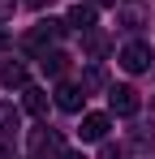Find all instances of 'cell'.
Instances as JSON below:
<instances>
[{"instance_id":"1","label":"cell","mask_w":155,"mask_h":159,"mask_svg":"<svg viewBox=\"0 0 155 159\" xmlns=\"http://www.w3.org/2000/svg\"><path fill=\"white\" fill-rule=\"evenodd\" d=\"M65 30H69L65 22H52V17H48V22H35V26L22 34V48H26V52H35V56H43V52H52V43H56Z\"/></svg>"},{"instance_id":"2","label":"cell","mask_w":155,"mask_h":159,"mask_svg":"<svg viewBox=\"0 0 155 159\" xmlns=\"http://www.w3.org/2000/svg\"><path fill=\"white\" fill-rule=\"evenodd\" d=\"M30 155H35V159H60V155H65L60 133H56V129H35V133H30Z\"/></svg>"},{"instance_id":"3","label":"cell","mask_w":155,"mask_h":159,"mask_svg":"<svg viewBox=\"0 0 155 159\" xmlns=\"http://www.w3.org/2000/svg\"><path fill=\"white\" fill-rule=\"evenodd\" d=\"M116 60H121V69H125V73H142V69H151V48H147V43H138V39H134V43H125V48H121V56H116Z\"/></svg>"},{"instance_id":"4","label":"cell","mask_w":155,"mask_h":159,"mask_svg":"<svg viewBox=\"0 0 155 159\" xmlns=\"http://www.w3.org/2000/svg\"><path fill=\"white\" fill-rule=\"evenodd\" d=\"M138 103H142V99H138L134 86H112V90H108V112H112V116H134Z\"/></svg>"},{"instance_id":"5","label":"cell","mask_w":155,"mask_h":159,"mask_svg":"<svg viewBox=\"0 0 155 159\" xmlns=\"http://www.w3.org/2000/svg\"><path fill=\"white\" fill-rule=\"evenodd\" d=\"M82 103H86V90L82 86H73V82H60L56 86V107L60 112H82Z\"/></svg>"},{"instance_id":"6","label":"cell","mask_w":155,"mask_h":159,"mask_svg":"<svg viewBox=\"0 0 155 159\" xmlns=\"http://www.w3.org/2000/svg\"><path fill=\"white\" fill-rule=\"evenodd\" d=\"M78 133H82V142H103V138H108V116H103V112H86Z\"/></svg>"},{"instance_id":"7","label":"cell","mask_w":155,"mask_h":159,"mask_svg":"<svg viewBox=\"0 0 155 159\" xmlns=\"http://www.w3.org/2000/svg\"><path fill=\"white\" fill-rule=\"evenodd\" d=\"M65 26H69V30H82V34L95 30V4H73L69 17H65Z\"/></svg>"},{"instance_id":"8","label":"cell","mask_w":155,"mask_h":159,"mask_svg":"<svg viewBox=\"0 0 155 159\" xmlns=\"http://www.w3.org/2000/svg\"><path fill=\"white\" fill-rule=\"evenodd\" d=\"M0 82H4L9 90H26V86H30V73H26L22 60H9V65H4V73H0Z\"/></svg>"},{"instance_id":"9","label":"cell","mask_w":155,"mask_h":159,"mask_svg":"<svg viewBox=\"0 0 155 159\" xmlns=\"http://www.w3.org/2000/svg\"><path fill=\"white\" fill-rule=\"evenodd\" d=\"M22 107L30 112V116H43V112H48V90H39V86H26V90H22Z\"/></svg>"},{"instance_id":"10","label":"cell","mask_w":155,"mask_h":159,"mask_svg":"<svg viewBox=\"0 0 155 159\" xmlns=\"http://www.w3.org/2000/svg\"><path fill=\"white\" fill-rule=\"evenodd\" d=\"M39 65H43V73H52V78H60V73H65V65H69V56L52 48V52H43V56H39Z\"/></svg>"},{"instance_id":"11","label":"cell","mask_w":155,"mask_h":159,"mask_svg":"<svg viewBox=\"0 0 155 159\" xmlns=\"http://www.w3.org/2000/svg\"><path fill=\"white\" fill-rule=\"evenodd\" d=\"M116 22H121V26H142V9H138V4H125V9H121V13H116Z\"/></svg>"},{"instance_id":"12","label":"cell","mask_w":155,"mask_h":159,"mask_svg":"<svg viewBox=\"0 0 155 159\" xmlns=\"http://www.w3.org/2000/svg\"><path fill=\"white\" fill-rule=\"evenodd\" d=\"M0 129H4V133L17 129V107H13V103H0Z\"/></svg>"},{"instance_id":"13","label":"cell","mask_w":155,"mask_h":159,"mask_svg":"<svg viewBox=\"0 0 155 159\" xmlns=\"http://www.w3.org/2000/svg\"><path fill=\"white\" fill-rule=\"evenodd\" d=\"M86 52H91V56H103V52H108V39H103L99 30H86Z\"/></svg>"},{"instance_id":"14","label":"cell","mask_w":155,"mask_h":159,"mask_svg":"<svg viewBox=\"0 0 155 159\" xmlns=\"http://www.w3.org/2000/svg\"><path fill=\"white\" fill-rule=\"evenodd\" d=\"M0 159H13V133L0 129Z\"/></svg>"},{"instance_id":"15","label":"cell","mask_w":155,"mask_h":159,"mask_svg":"<svg viewBox=\"0 0 155 159\" xmlns=\"http://www.w3.org/2000/svg\"><path fill=\"white\" fill-rule=\"evenodd\" d=\"M99 159H125V146H112V142H108V146L99 151Z\"/></svg>"},{"instance_id":"16","label":"cell","mask_w":155,"mask_h":159,"mask_svg":"<svg viewBox=\"0 0 155 159\" xmlns=\"http://www.w3.org/2000/svg\"><path fill=\"white\" fill-rule=\"evenodd\" d=\"M13 4H17V0H0V22H4V17H13Z\"/></svg>"},{"instance_id":"17","label":"cell","mask_w":155,"mask_h":159,"mask_svg":"<svg viewBox=\"0 0 155 159\" xmlns=\"http://www.w3.org/2000/svg\"><path fill=\"white\" fill-rule=\"evenodd\" d=\"M91 4H95V9H112L116 0H91Z\"/></svg>"},{"instance_id":"18","label":"cell","mask_w":155,"mask_h":159,"mask_svg":"<svg viewBox=\"0 0 155 159\" xmlns=\"http://www.w3.org/2000/svg\"><path fill=\"white\" fill-rule=\"evenodd\" d=\"M60 159H86V155H78V151H65V155H60Z\"/></svg>"},{"instance_id":"19","label":"cell","mask_w":155,"mask_h":159,"mask_svg":"<svg viewBox=\"0 0 155 159\" xmlns=\"http://www.w3.org/2000/svg\"><path fill=\"white\" fill-rule=\"evenodd\" d=\"M4 48H9V34H4V30H0V52H4Z\"/></svg>"},{"instance_id":"20","label":"cell","mask_w":155,"mask_h":159,"mask_svg":"<svg viewBox=\"0 0 155 159\" xmlns=\"http://www.w3.org/2000/svg\"><path fill=\"white\" fill-rule=\"evenodd\" d=\"M26 4H35V9H43V4H52V0H26Z\"/></svg>"}]
</instances>
